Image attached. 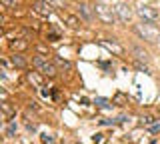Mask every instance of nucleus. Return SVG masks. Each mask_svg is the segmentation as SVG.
Instances as JSON below:
<instances>
[{"label": "nucleus", "instance_id": "2eb2a0df", "mask_svg": "<svg viewBox=\"0 0 160 144\" xmlns=\"http://www.w3.org/2000/svg\"><path fill=\"white\" fill-rule=\"evenodd\" d=\"M48 4H54V6H62V0H46Z\"/></svg>", "mask_w": 160, "mask_h": 144}, {"label": "nucleus", "instance_id": "4468645a", "mask_svg": "<svg viewBox=\"0 0 160 144\" xmlns=\"http://www.w3.org/2000/svg\"><path fill=\"white\" fill-rule=\"evenodd\" d=\"M28 78H30V82L40 84V76H36V74H32V72H30V74H28Z\"/></svg>", "mask_w": 160, "mask_h": 144}, {"label": "nucleus", "instance_id": "423d86ee", "mask_svg": "<svg viewBox=\"0 0 160 144\" xmlns=\"http://www.w3.org/2000/svg\"><path fill=\"white\" fill-rule=\"evenodd\" d=\"M78 12H80V16H82L84 20H88V22H92L94 16H96V10H94V6H90V4H80Z\"/></svg>", "mask_w": 160, "mask_h": 144}, {"label": "nucleus", "instance_id": "0eeeda50", "mask_svg": "<svg viewBox=\"0 0 160 144\" xmlns=\"http://www.w3.org/2000/svg\"><path fill=\"white\" fill-rule=\"evenodd\" d=\"M34 10L38 14H42V16H50V12H52V4H48L46 0H38L36 4H34Z\"/></svg>", "mask_w": 160, "mask_h": 144}, {"label": "nucleus", "instance_id": "dca6fc26", "mask_svg": "<svg viewBox=\"0 0 160 144\" xmlns=\"http://www.w3.org/2000/svg\"><path fill=\"white\" fill-rule=\"evenodd\" d=\"M68 22H70V26H76V24H78L76 18H72V16H68Z\"/></svg>", "mask_w": 160, "mask_h": 144}, {"label": "nucleus", "instance_id": "9d476101", "mask_svg": "<svg viewBox=\"0 0 160 144\" xmlns=\"http://www.w3.org/2000/svg\"><path fill=\"white\" fill-rule=\"evenodd\" d=\"M12 64H14V66H16V68H24V66H26V58H24L22 56V54H12Z\"/></svg>", "mask_w": 160, "mask_h": 144}, {"label": "nucleus", "instance_id": "20e7f679", "mask_svg": "<svg viewBox=\"0 0 160 144\" xmlns=\"http://www.w3.org/2000/svg\"><path fill=\"white\" fill-rule=\"evenodd\" d=\"M136 12H138V16L142 18V22H150V24H154L158 20V12L154 10L152 6H138L136 8Z\"/></svg>", "mask_w": 160, "mask_h": 144}, {"label": "nucleus", "instance_id": "7ed1b4c3", "mask_svg": "<svg viewBox=\"0 0 160 144\" xmlns=\"http://www.w3.org/2000/svg\"><path fill=\"white\" fill-rule=\"evenodd\" d=\"M94 10H96V16L100 18V20H104L106 24H112L114 20H116V10H112L110 6H106V4H96L94 6Z\"/></svg>", "mask_w": 160, "mask_h": 144}, {"label": "nucleus", "instance_id": "1a4fd4ad", "mask_svg": "<svg viewBox=\"0 0 160 144\" xmlns=\"http://www.w3.org/2000/svg\"><path fill=\"white\" fill-rule=\"evenodd\" d=\"M132 54H134V58H136V60H140V62H144V64H146V62L150 60L148 52L144 50V48H140V46H132Z\"/></svg>", "mask_w": 160, "mask_h": 144}, {"label": "nucleus", "instance_id": "9b49d317", "mask_svg": "<svg viewBox=\"0 0 160 144\" xmlns=\"http://www.w3.org/2000/svg\"><path fill=\"white\" fill-rule=\"evenodd\" d=\"M56 64L60 68H64V70H70V68H72V64L70 62H64V60H56Z\"/></svg>", "mask_w": 160, "mask_h": 144}, {"label": "nucleus", "instance_id": "6e6552de", "mask_svg": "<svg viewBox=\"0 0 160 144\" xmlns=\"http://www.w3.org/2000/svg\"><path fill=\"white\" fill-rule=\"evenodd\" d=\"M26 48H28L26 38H16V40L10 42V50H14V52H22V50H26Z\"/></svg>", "mask_w": 160, "mask_h": 144}, {"label": "nucleus", "instance_id": "f8f14e48", "mask_svg": "<svg viewBox=\"0 0 160 144\" xmlns=\"http://www.w3.org/2000/svg\"><path fill=\"white\" fill-rule=\"evenodd\" d=\"M4 4H6L8 8H16V4H18V0H2Z\"/></svg>", "mask_w": 160, "mask_h": 144}, {"label": "nucleus", "instance_id": "f257e3e1", "mask_svg": "<svg viewBox=\"0 0 160 144\" xmlns=\"http://www.w3.org/2000/svg\"><path fill=\"white\" fill-rule=\"evenodd\" d=\"M136 32L140 34V38H142V40H148V42H158V36H160L158 30L150 22L138 24V26H136Z\"/></svg>", "mask_w": 160, "mask_h": 144}, {"label": "nucleus", "instance_id": "39448f33", "mask_svg": "<svg viewBox=\"0 0 160 144\" xmlns=\"http://www.w3.org/2000/svg\"><path fill=\"white\" fill-rule=\"evenodd\" d=\"M114 10H116V16H118V20H120V22H130V20H132V10H130L128 4L120 2L118 6L114 8Z\"/></svg>", "mask_w": 160, "mask_h": 144}, {"label": "nucleus", "instance_id": "ddd939ff", "mask_svg": "<svg viewBox=\"0 0 160 144\" xmlns=\"http://www.w3.org/2000/svg\"><path fill=\"white\" fill-rule=\"evenodd\" d=\"M16 130H18V126H16V124L12 122V124H10V126H8V132H6V134H8V136H12V134L16 132Z\"/></svg>", "mask_w": 160, "mask_h": 144}, {"label": "nucleus", "instance_id": "f03ea898", "mask_svg": "<svg viewBox=\"0 0 160 144\" xmlns=\"http://www.w3.org/2000/svg\"><path fill=\"white\" fill-rule=\"evenodd\" d=\"M34 66L40 70V74H44V76H54L56 74V66H54L52 62H48L46 56H36L34 58Z\"/></svg>", "mask_w": 160, "mask_h": 144}]
</instances>
